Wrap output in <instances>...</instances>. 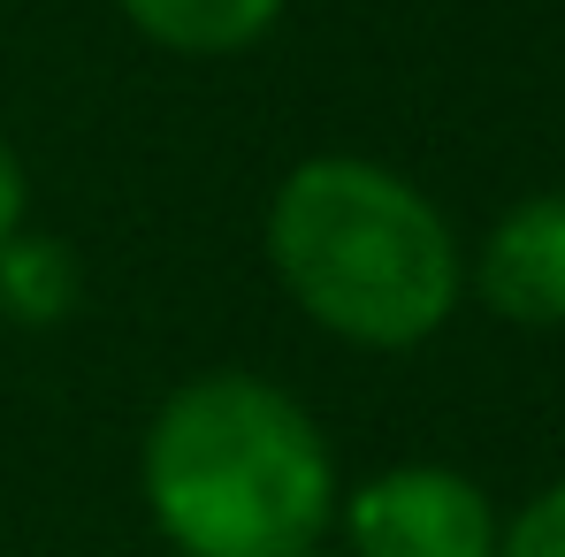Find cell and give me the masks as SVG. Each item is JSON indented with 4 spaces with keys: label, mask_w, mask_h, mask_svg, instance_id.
<instances>
[{
    "label": "cell",
    "mask_w": 565,
    "mask_h": 557,
    "mask_svg": "<svg viewBox=\"0 0 565 557\" xmlns=\"http://www.w3.org/2000/svg\"><path fill=\"white\" fill-rule=\"evenodd\" d=\"M77 253L62 245V237H39V229H15L8 245H0V313L15 321V329H54V321H70L77 313Z\"/></svg>",
    "instance_id": "obj_6"
},
{
    "label": "cell",
    "mask_w": 565,
    "mask_h": 557,
    "mask_svg": "<svg viewBox=\"0 0 565 557\" xmlns=\"http://www.w3.org/2000/svg\"><path fill=\"white\" fill-rule=\"evenodd\" d=\"M23 214H31V184H23V161H15V146L0 138V245L23 229Z\"/></svg>",
    "instance_id": "obj_8"
},
{
    "label": "cell",
    "mask_w": 565,
    "mask_h": 557,
    "mask_svg": "<svg viewBox=\"0 0 565 557\" xmlns=\"http://www.w3.org/2000/svg\"><path fill=\"white\" fill-rule=\"evenodd\" d=\"M467 290L512 329H565V191H527L481 229Z\"/></svg>",
    "instance_id": "obj_4"
},
{
    "label": "cell",
    "mask_w": 565,
    "mask_h": 557,
    "mask_svg": "<svg viewBox=\"0 0 565 557\" xmlns=\"http://www.w3.org/2000/svg\"><path fill=\"white\" fill-rule=\"evenodd\" d=\"M138 489L177 557H321L344 496L321 420L245 367L191 374L161 397Z\"/></svg>",
    "instance_id": "obj_1"
},
{
    "label": "cell",
    "mask_w": 565,
    "mask_h": 557,
    "mask_svg": "<svg viewBox=\"0 0 565 557\" xmlns=\"http://www.w3.org/2000/svg\"><path fill=\"white\" fill-rule=\"evenodd\" d=\"M122 23L169 54H245L282 23V0H115Z\"/></svg>",
    "instance_id": "obj_5"
},
{
    "label": "cell",
    "mask_w": 565,
    "mask_h": 557,
    "mask_svg": "<svg viewBox=\"0 0 565 557\" xmlns=\"http://www.w3.org/2000/svg\"><path fill=\"white\" fill-rule=\"evenodd\" d=\"M497 557H565V473L551 489H535V496L504 519Z\"/></svg>",
    "instance_id": "obj_7"
},
{
    "label": "cell",
    "mask_w": 565,
    "mask_h": 557,
    "mask_svg": "<svg viewBox=\"0 0 565 557\" xmlns=\"http://www.w3.org/2000/svg\"><path fill=\"white\" fill-rule=\"evenodd\" d=\"M337 527L352 557H497V535H504L489 489L436 459L382 465L360 489H344Z\"/></svg>",
    "instance_id": "obj_3"
},
{
    "label": "cell",
    "mask_w": 565,
    "mask_h": 557,
    "mask_svg": "<svg viewBox=\"0 0 565 557\" xmlns=\"http://www.w3.org/2000/svg\"><path fill=\"white\" fill-rule=\"evenodd\" d=\"M268 268L290 306L360 352L444 336L467 298V245L413 176L367 153H313L268 199Z\"/></svg>",
    "instance_id": "obj_2"
}]
</instances>
